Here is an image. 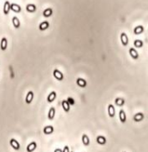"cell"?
I'll return each instance as SVG.
<instances>
[{
	"label": "cell",
	"mask_w": 148,
	"mask_h": 152,
	"mask_svg": "<svg viewBox=\"0 0 148 152\" xmlns=\"http://www.w3.org/2000/svg\"><path fill=\"white\" fill-rule=\"evenodd\" d=\"M44 133L45 134H51L54 132V127L52 126H47L44 128Z\"/></svg>",
	"instance_id": "2e32d148"
},
{
	"label": "cell",
	"mask_w": 148,
	"mask_h": 152,
	"mask_svg": "<svg viewBox=\"0 0 148 152\" xmlns=\"http://www.w3.org/2000/svg\"><path fill=\"white\" fill-rule=\"evenodd\" d=\"M10 10H13V12H15V13H20L22 8L19 4H10Z\"/></svg>",
	"instance_id": "52a82bcc"
},
{
	"label": "cell",
	"mask_w": 148,
	"mask_h": 152,
	"mask_svg": "<svg viewBox=\"0 0 148 152\" xmlns=\"http://www.w3.org/2000/svg\"><path fill=\"white\" fill-rule=\"evenodd\" d=\"M55 116V109L54 108V107H52V108H50V109H49L48 118L50 119V120H53Z\"/></svg>",
	"instance_id": "ffe728a7"
},
{
	"label": "cell",
	"mask_w": 148,
	"mask_h": 152,
	"mask_svg": "<svg viewBox=\"0 0 148 152\" xmlns=\"http://www.w3.org/2000/svg\"><path fill=\"white\" fill-rule=\"evenodd\" d=\"M82 143L85 146H89L90 143V140H89V136L87 134H83L82 135Z\"/></svg>",
	"instance_id": "ac0fdd59"
},
{
	"label": "cell",
	"mask_w": 148,
	"mask_h": 152,
	"mask_svg": "<svg viewBox=\"0 0 148 152\" xmlns=\"http://www.w3.org/2000/svg\"><path fill=\"white\" fill-rule=\"evenodd\" d=\"M13 26H14V28H16V29H19V28H20L21 22L17 17L13 18Z\"/></svg>",
	"instance_id": "7402d4cb"
},
{
	"label": "cell",
	"mask_w": 148,
	"mask_h": 152,
	"mask_svg": "<svg viewBox=\"0 0 148 152\" xmlns=\"http://www.w3.org/2000/svg\"><path fill=\"white\" fill-rule=\"evenodd\" d=\"M3 11H4V14H5V15H7L8 13L10 12V3H9L8 1H5V2H4Z\"/></svg>",
	"instance_id": "9a60e30c"
},
{
	"label": "cell",
	"mask_w": 148,
	"mask_h": 152,
	"mask_svg": "<svg viewBox=\"0 0 148 152\" xmlns=\"http://www.w3.org/2000/svg\"><path fill=\"white\" fill-rule=\"evenodd\" d=\"M26 10L29 13H34V12L36 11V6H35V4H29L28 5L26 6Z\"/></svg>",
	"instance_id": "603a6c76"
},
{
	"label": "cell",
	"mask_w": 148,
	"mask_h": 152,
	"mask_svg": "<svg viewBox=\"0 0 148 152\" xmlns=\"http://www.w3.org/2000/svg\"><path fill=\"white\" fill-rule=\"evenodd\" d=\"M70 152H72V151H70Z\"/></svg>",
	"instance_id": "f1b7e54d"
},
{
	"label": "cell",
	"mask_w": 148,
	"mask_h": 152,
	"mask_svg": "<svg viewBox=\"0 0 148 152\" xmlns=\"http://www.w3.org/2000/svg\"><path fill=\"white\" fill-rule=\"evenodd\" d=\"M143 31H144L143 26H137V27H136L135 29H134V33H135L136 35H139V34H141Z\"/></svg>",
	"instance_id": "d4e9b609"
},
{
	"label": "cell",
	"mask_w": 148,
	"mask_h": 152,
	"mask_svg": "<svg viewBox=\"0 0 148 152\" xmlns=\"http://www.w3.org/2000/svg\"><path fill=\"white\" fill-rule=\"evenodd\" d=\"M77 85L80 87H81V88H84V87H86L87 86V81L85 79H83V78H78L77 79Z\"/></svg>",
	"instance_id": "30bf717a"
},
{
	"label": "cell",
	"mask_w": 148,
	"mask_h": 152,
	"mask_svg": "<svg viewBox=\"0 0 148 152\" xmlns=\"http://www.w3.org/2000/svg\"><path fill=\"white\" fill-rule=\"evenodd\" d=\"M134 45H135L137 48H141V47L143 46V42H142L141 40H135Z\"/></svg>",
	"instance_id": "484cf974"
},
{
	"label": "cell",
	"mask_w": 148,
	"mask_h": 152,
	"mask_svg": "<svg viewBox=\"0 0 148 152\" xmlns=\"http://www.w3.org/2000/svg\"><path fill=\"white\" fill-rule=\"evenodd\" d=\"M48 27H49V23L47 22H41L39 24V29L40 30H46L47 29H48Z\"/></svg>",
	"instance_id": "44dd1931"
},
{
	"label": "cell",
	"mask_w": 148,
	"mask_h": 152,
	"mask_svg": "<svg viewBox=\"0 0 148 152\" xmlns=\"http://www.w3.org/2000/svg\"><path fill=\"white\" fill-rule=\"evenodd\" d=\"M62 106L65 112H69L70 111V104H69V102L66 100H64V101H62Z\"/></svg>",
	"instance_id": "e0dca14e"
},
{
	"label": "cell",
	"mask_w": 148,
	"mask_h": 152,
	"mask_svg": "<svg viewBox=\"0 0 148 152\" xmlns=\"http://www.w3.org/2000/svg\"><path fill=\"white\" fill-rule=\"evenodd\" d=\"M53 75H54V77H55L57 80H59V81H62V80L63 79V74H62L60 70H58V69H55V70H54Z\"/></svg>",
	"instance_id": "6da1fadb"
},
{
	"label": "cell",
	"mask_w": 148,
	"mask_h": 152,
	"mask_svg": "<svg viewBox=\"0 0 148 152\" xmlns=\"http://www.w3.org/2000/svg\"><path fill=\"white\" fill-rule=\"evenodd\" d=\"M10 145H11V147L13 149V150H20V147H21L20 143H19V142H18L15 139H11L10 140Z\"/></svg>",
	"instance_id": "7a4b0ae2"
},
{
	"label": "cell",
	"mask_w": 148,
	"mask_h": 152,
	"mask_svg": "<svg viewBox=\"0 0 148 152\" xmlns=\"http://www.w3.org/2000/svg\"><path fill=\"white\" fill-rule=\"evenodd\" d=\"M120 40H121V44H123L124 46H127L128 44V38L127 37V35L124 32H122L120 34Z\"/></svg>",
	"instance_id": "277c9868"
},
{
	"label": "cell",
	"mask_w": 148,
	"mask_h": 152,
	"mask_svg": "<svg viewBox=\"0 0 148 152\" xmlns=\"http://www.w3.org/2000/svg\"><path fill=\"white\" fill-rule=\"evenodd\" d=\"M96 142L100 145H104L106 143V138L104 136L99 135V136L96 137Z\"/></svg>",
	"instance_id": "8fae6325"
},
{
	"label": "cell",
	"mask_w": 148,
	"mask_h": 152,
	"mask_svg": "<svg viewBox=\"0 0 148 152\" xmlns=\"http://www.w3.org/2000/svg\"><path fill=\"white\" fill-rule=\"evenodd\" d=\"M144 117H144V114H143V113H137V114L134 116L133 119H134V121H136V122H140L144 119Z\"/></svg>",
	"instance_id": "7c38bea8"
},
{
	"label": "cell",
	"mask_w": 148,
	"mask_h": 152,
	"mask_svg": "<svg viewBox=\"0 0 148 152\" xmlns=\"http://www.w3.org/2000/svg\"><path fill=\"white\" fill-rule=\"evenodd\" d=\"M54 152H62V150H61V149H55Z\"/></svg>",
	"instance_id": "83f0119b"
},
{
	"label": "cell",
	"mask_w": 148,
	"mask_h": 152,
	"mask_svg": "<svg viewBox=\"0 0 148 152\" xmlns=\"http://www.w3.org/2000/svg\"><path fill=\"white\" fill-rule=\"evenodd\" d=\"M37 149V143H36L35 141H32L29 145L27 146V151L28 152H33L34 150Z\"/></svg>",
	"instance_id": "8992f818"
},
{
	"label": "cell",
	"mask_w": 148,
	"mask_h": 152,
	"mask_svg": "<svg viewBox=\"0 0 148 152\" xmlns=\"http://www.w3.org/2000/svg\"><path fill=\"white\" fill-rule=\"evenodd\" d=\"M62 152H70V149H69L68 146H65V147H64Z\"/></svg>",
	"instance_id": "4316f807"
},
{
	"label": "cell",
	"mask_w": 148,
	"mask_h": 152,
	"mask_svg": "<svg viewBox=\"0 0 148 152\" xmlns=\"http://www.w3.org/2000/svg\"><path fill=\"white\" fill-rule=\"evenodd\" d=\"M129 54H130V56L134 60L138 59V53L137 52V50H136V49H134V48H130V49H129Z\"/></svg>",
	"instance_id": "4fadbf2b"
},
{
	"label": "cell",
	"mask_w": 148,
	"mask_h": 152,
	"mask_svg": "<svg viewBox=\"0 0 148 152\" xmlns=\"http://www.w3.org/2000/svg\"><path fill=\"white\" fill-rule=\"evenodd\" d=\"M53 14V10L51 8H47L46 9L44 12H43V15H44V17H50L51 15Z\"/></svg>",
	"instance_id": "cb8c5ba5"
},
{
	"label": "cell",
	"mask_w": 148,
	"mask_h": 152,
	"mask_svg": "<svg viewBox=\"0 0 148 152\" xmlns=\"http://www.w3.org/2000/svg\"><path fill=\"white\" fill-rule=\"evenodd\" d=\"M119 120H120V122H121L122 124H124L125 122H126V120H127L126 113H125V111H124L123 109H120V110H119Z\"/></svg>",
	"instance_id": "5b68a950"
},
{
	"label": "cell",
	"mask_w": 148,
	"mask_h": 152,
	"mask_svg": "<svg viewBox=\"0 0 148 152\" xmlns=\"http://www.w3.org/2000/svg\"><path fill=\"white\" fill-rule=\"evenodd\" d=\"M33 97H34V93L32 91H30L29 93H27L26 98H25V102L27 104H30L31 101H33Z\"/></svg>",
	"instance_id": "3957f363"
},
{
	"label": "cell",
	"mask_w": 148,
	"mask_h": 152,
	"mask_svg": "<svg viewBox=\"0 0 148 152\" xmlns=\"http://www.w3.org/2000/svg\"><path fill=\"white\" fill-rule=\"evenodd\" d=\"M55 98H56V93H55V92H51V93H49L48 96H47V102H49V103L53 102L55 100Z\"/></svg>",
	"instance_id": "9c48e42d"
},
{
	"label": "cell",
	"mask_w": 148,
	"mask_h": 152,
	"mask_svg": "<svg viewBox=\"0 0 148 152\" xmlns=\"http://www.w3.org/2000/svg\"><path fill=\"white\" fill-rule=\"evenodd\" d=\"M108 115L110 117H113L115 116V108L112 104L108 106Z\"/></svg>",
	"instance_id": "ba28073f"
},
{
	"label": "cell",
	"mask_w": 148,
	"mask_h": 152,
	"mask_svg": "<svg viewBox=\"0 0 148 152\" xmlns=\"http://www.w3.org/2000/svg\"><path fill=\"white\" fill-rule=\"evenodd\" d=\"M115 104L118 107H121L125 104V100L123 98H117V99H115Z\"/></svg>",
	"instance_id": "d6986e66"
},
{
	"label": "cell",
	"mask_w": 148,
	"mask_h": 152,
	"mask_svg": "<svg viewBox=\"0 0 148 152\" xmlns=\"http://www.w3.org/2000/svg\"><path fill=\"white\" fill-rule=\"evenodd\" d=\"M0 48L2 51L6 50L7 48V39L5 38H3L1 40V44H0Z\"/></svg>",
	"instance_id": "5bb4252c"
}]
</instances>
